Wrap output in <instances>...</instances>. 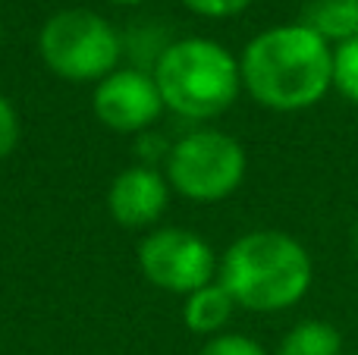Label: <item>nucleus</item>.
Returning <instances> with one entry per match:
<instances>
[{"label":"nucleus","mask_w":358,"mask_h":355,"mask_svg":"<svg viewBox=\"0 0 358 355\" xmlns=\"http://www.w3.org/2000/svg\"><path fill=\"white\" fill-rule=\"evenodd\" d=\"M0 38H3V25H0Z\"/></svg>","instance_id":"18"},{"label":"nucleus","mask_w":358,"mask_h":355,"mask_svg":"<svg viewBox=\"0 0 358 355\" xmlns=\"http://www.w3.org/2000/svg\"><path fill=\"white\" fill-rule=\"evenodd\" d=\"M179 3L204 19H229V16H239L242 10H248L252 0H179Z\"/></svg>","instance_id":"15"},{"label":"nucleus","mask_w":358,"mask_h":355,"mask_svg":"<svg viewBox=\"0 0 358 355\" xmlns=\"http://www.w3.org/2000/svg\"><path fill=\"white\" fill-rule=\"evenodd\" d=\"M44 66L63 82H94L120 69L123 38L104 16L92 10H60L38 31Z\"/></svg>","instance_id":"5"},{"label":"nucleus","mask_w":358,"mask_h":355,"mask_svg":"<svg viewBox=\"0 0 358 355\" xmlns=\"http://www.w3.org/2000/svg\"><path fill=\"white\" fill-rule=\"evenodd\" d=\"M110 3H120V6H138V3H145V0H110Z\"/></svg>","instance_id":"16"},{"label":"nucleus","mask_w":358,"mask_h":355,"mask_svg":"<svg viewBox=\"0 0 358 355\" xmlns=\"http://www.w3.org/2000/svg\"><path fill=\"white\" fill-rule=\"evenodd\" d=\"M217 280L245 312L280 314L311 293L315 261L296 236L264 226L242 233L227 245Z\"/></svg>","instance_id":"2"},{"label":"nucleus","mask_w":358,"mask_h":355,"mask_svg":"<svg viewBox=\"0 0 358 355\" xmlns=\"http://www.w3.org/2000/svg\"><path fill=\"white\" fill-rule=\"evenodd\" d=\"M195 355H271L258 340L245 337V333H217L201 346Z\"/></svg>","instance_id":"13"},{"label":"nucleus","mask_w":358,"mask_h":355,"mask_svg":"<svg viewBox=\"0 0 358 355\" xmlns=\"http://www.w3.org/2000/svg\"><path fill=\"white\" fill-rule=\"evenodd\" d=\"M302 22L327 44H346L358 38V0H308Z\"/></svg>","instance_id":"10"},{"label":"nucleus","mask_w":358,"mask_h":355,"mask_svg":"<svg viewBox=\"0 0 358 355\" xmlns=\"http://www.w3.org/2000/svg\"><path fill=\"white\" fill-rule=\"evenodd\" d=\"M273 355H346V352H343V333L336 331V324H330L324 318H305L280 337V346Z\"/></svg>","instance_id":"11"},{"label":"nucleus","mask_w":358,"mask_h":355,"mask_svg":"<svg viewBox=\"0 0 358 355\" xmlns=\"http://www.w3.org/2000/svg\"><path fill=\"white\" fill-rule=\"evenodd\" d=\"M352 245H355V258H358V224H355V236H352Z\"/></svg>","instance_id":"17"},{"label":"nucleus","mask_w":358,"mask_h":355,"mask_svg":"<svg viewBox=\"0 0 358 355\" xmlns=\"http://www.w3.org/2000/svg\"><path fill=\"white\" fill-rule=\"evenodd\" d=\"M248 173V154L223 129H192L170 145L164 176L170 189L195 205H217L239 192Z\"/></svg>","instance_id":"4"},{"label":"nucleus","mask_w":358,"mask_h":355,"mask_svg":"<svg viewBox=\"0 0 358 355\" xmlns=\"http://www.w3.org/2000/svg\"><path fill=\"white\" fill-rule=\"evenodd\" d=\"M334 92L358 107V38L334 48Z\"/></svg>","instance_id":"12"},{"label":"nucleus","mask_w":358,"mask_h":355,"mask_svg":"<svg viewBox=\"0 0 358 355\" xmlns=\"http://www.w3.org/2000/svg\"><path fill=\"white\" fill-rule=\"evenodd\" d=\"M138 270L151 287L164 293L189 296L195 289L217 280V258L214 245L204 236L185 230V226H157L138 242Z\"/></svg>","instance_id":"6"},{"label":"nucleus","mask_w":358,"mask_h":355,"mask_svg":"<svg viewBox=\"0 0 358 355\" xmlns=\"http://www.w3.org/2000/svg\"><path fill=\"white\" fill-rule=\"evenodd\" d=\"M236 299L227 293L220 280L208 283V287L195 289V293L185 296L182 302V321L192 333L198 337H217V333H227V324L236 314Z\"/></svg>","instance_id":"9"},{"label":"nucleus","mask_w":358,"mask_h":355,"mask_svg":"<svg viewBox=\"0 0 358 355\" xmlns=\"http://www.w3.org/2000/svg\"><path fill=\"white\" fill-rule=\"evenodd\" d=\"M170 192L173 189L161 170L136 164L113 176L110 189H107V211H110L113 224L126 226V230H148L164 217Z\"/></svg>","instance_id":"8"},{"label":"nucleus","mask_w":358,"mask_h":355,"mask_svg":"<svg viewBox=\"0 0 358 355\" xmlns=\"http://www.w3.org/2000/svg\"><path fill=\"white\" fill-rule=\"evenodd\" d=\"M92 110L101 126L120 136H142L161 119L164 98L151 69L120 66L94 85Z\"/></svg>","instance_id":"7"},{"label":"nucleus","mask_w":358,"mask_h":355,"mask_svg":"<svg viewBox=\"0 0 358 355\" xmlns=\"http://www.w3.org/2000/svg\"><path fill=\"white\" fill-rule=\"evenodd\" d=\"M19 138H22V123H19V113L13 107V101L0 92V161L16 151Z\"/></svg>","instance_id":"14"},{"label":"nucleus","mask_w":358,"mask_h":355,"mask_svg":"<svg viewBox=\"0 0 358 355\" xmlns=\"http://www.w3.org/2000/svg\"><path fill=\"white\" fill-rule=\"evenodd\" d=\"M355 355H358V352H355Z\"/></svg>","instance_id":"19"},{"label":"nucleus","mask_w":358,"mask_h":355,"mask_svg":"<svg viewBox=\"0 0 358 355\" xmlns=\"http://www.w3.org/2000/svg\"><path fill=\"white\" fill-rule=\"evenodd\" d=\"M242 92L273 113H302L334 92V44L299 22L258 31L239 54Z\"/></svg>","instance_id":"1"},{"label":"nucleus","mask_w":358,"mask_h":355,"mask_svg":"<svg viewBox=\"0 0 358 355\" xmlns=\"http://www.w3.org/2000/svg\"><path fill=\"white\" fill-rule=\"evenodd\" d=\"M157 92L170 113L192 123L223 117L242 94L239 57L214 38H179L151 66Z\"/></svg>","instance_id":"3"}]
</instances>
